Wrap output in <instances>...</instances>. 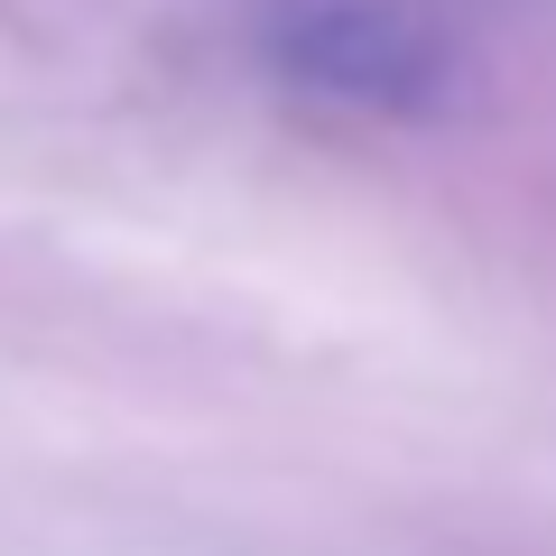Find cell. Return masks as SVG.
<instances>
[{
  "label": "cell",
  "instance_id": "obj_1",
  "mask_svg": "<svg viewBox=\"0 0 556 556\" xmlns=\"http://www.w3.org/2000/svg\"><path fill=\"white\" fill-rule=\"evenodd\" d=\"M260 56L288 93L371 121H417L455 93V47L417 0H278L260 20Z\"/></svg>",
  "mask_w": 556,
  "mask_h": 556
}]
</instances>
